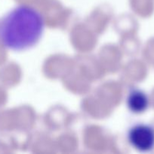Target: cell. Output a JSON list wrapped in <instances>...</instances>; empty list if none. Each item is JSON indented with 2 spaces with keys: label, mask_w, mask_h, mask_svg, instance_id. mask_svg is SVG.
Masks as SVG:
<instances>
[{
  "label": "cell",
  "mask_w": 154,
  "mask_h": 154,
  "mask_svg": "<svg viewBox=\"0 0 154 154\" xmlns=\"http://www.w3.org/2000/svg\"><path fill=\"white\" fill-rule=\"evenodd\" d=\"M44 27L39 11L24 5L16 6L0 18V43L12 51L30 49L40 40Z\"/></svg>",
  "instance_id": "6da1fadb"
},
{
  "label": "cell",
  "mask_w": 154,
  "mask_h": 154,
  "mask_svg": "<svg viewBox=\"0 0 154 154\" xmlns=\"http://www.w3.org/2000/svg\"><path fill=\"white\" fill-rule=\"evenodd\" d=\"M128 140L131 147L138 151H152L154 149V127L145 123L134 125L128 131Z\"/></svg>",
  "instance_id": "7a4b0ae2"
},
{
  "label": "cell",
  "mask_w": 154,
  "mask_h": 154,
  "mask_svg": "<svg viewBox=\"0 0 154 154\" xmlns=\"http://www.w3.org/2000/svg\"><path fill=\"white\" fill-rule=\"evenodd\" d=\"M149 98L147 95L138 89L132 90L127 98V105L130 111L134 114H142L149 107Z\"/></svg>",
  "instance_id": "3957f363"
}]
</instances>
